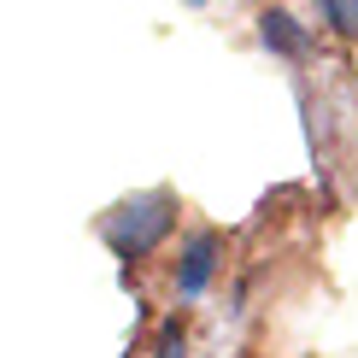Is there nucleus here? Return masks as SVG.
Returning <instances> with one entry per match:
<instances>
[{"mask_svg":"<svg viewBox=\"0 0 358 358\" xmlns=\"http://www.w3.org/2000/svg\"><path fill=\"white\" fill-rule=\"evenodd\" d=\"M217 229H200V235H188V247H182V264H176V294L182 300H194V294H206V282H212L217 271Z\"/></svg>","mask_w":358,"mask_h":358,"instance_id":"obj_2","label":"nucleus"},{"mask_svg":"<svg viewBox=\"0 0 358 358\" xmlns=\"http://www.w3.org/2000/svg\"><path fill=\"white\" fill-rule=\"evenodd\" d=\"M188 6H206V0H188Z\"/></svg>","mask_w":358,"mask_h":358,"instance_id":"obj_6","label":"nucleus"},{"mask_svg":"<svg viewBox=\"0 0 358 358\" xmlns=\"http://www.w3.org/2000/svg\"><path fill=\"white\" fill-rule=\"evenodd\" d=\"M171 223H176V194L153 188V194H129V200L100 223V235H106L112 259L136 264V259H147V252L171 235Z\"/></svg>","mask_w":358,"mask_h":358,"instance_id":"obj_1","label":"nucleus"},{"mask_svg":"<svg viewBox=\"0 0 358 358\" xmlns=\"http://www.w3.org/2000/svg\"><path fill=\"white\" fill-rule=\"evenodd\" d=\"M153 358H188L182 352V323H165V329H159V352Z\"/></svg>","mask_w":358,"mask_h":358,"instance_id":"obj_5","label":"nucleus"},{"mask_svg":"<svg viewBox=\"0 0 358 358\" xmlns=\"http://www.w3.org/2000/svg\"><path fill=\"white\" fill-rule=\"evenodd\" d=\"M259 41H264L271 53H282V59H306V53H311V29L294 18V12H282V6L259 12Z\"/></svg>","mask_w":358,"mask_h":358,"instance_id":"obj_3","label":"nucleus"},{"mask_svg":"<svg viewBox=\"0 0 358 358\" xmlns=\"http://www.w3.org/2000/svg\"><path fill=\"white\" fill-rule=\"evenodd\" d=\"M317 6H323V18H329L341 36L358 41V0H317Z\"/></svg>","mask_w":358,"mask_h":358,"instance_id":"obj_4","label":"nucleus"}]
</instances>
